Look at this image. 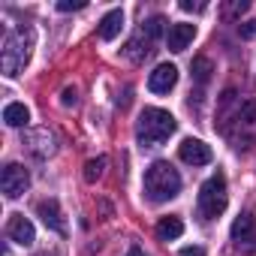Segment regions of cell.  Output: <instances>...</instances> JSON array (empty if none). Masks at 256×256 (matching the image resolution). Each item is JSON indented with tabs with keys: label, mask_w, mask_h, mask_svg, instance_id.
<instances>
[{
	"label": "cell",
	"mask_w": 256,
	"mask_h": 256,
	"mask_svg": "<svg viewBox=\"0 0 256 256\" xmlns=\"http://www.w3.org/2000/svg\"><path fill=\"white\" fill-rule=\"evenodd\" d=\"M250 235H253V217H250V214H238L235 223H232V238H235V241H244V238H250Z\"/></svg>",
	"instance_id": "obj_14"
},
{
	"label": "cell",
	"mask_w": 256,
	"mask_h": 256,
	"mask_svg": "<svg viewBox=\"0 0 256 256\" xmlns=\"http://www.w3.org/2000/svg\"><path fill=\"white\" fill-rule=\"evenodd\" d=\"M238 34H241V40H253V36H256V22H244V24H238Z\"/></svg>",
	"instance_id": "obj_21"
},
{
	"label": "cell",
	"mask_w": 256,
	"mask_h": 256,
	"mask_svg": "<svg viewBox=\"0 0 256 256\" xmlns=\"http://www.w3.org/2000/svg\"><path fill=\"white\" fill-rule=\"evenodd\" d=\"M184 12H202L205 10V4H193V0H181V4H178Z\"/></svg>",
	"instance_id": "obj_23"
},
{
	"label": "cell",
	"mask_w": 256,
	"mask_h": 256,
	"mask_svg": "<svg viewBox=\"0 0 256 256\" xmlns=\"http://www.w3.org/2000/svg\"><path fill=\"white\" fill-rule=\"evenodd\" d=\"M60 102L70 108V106H76L78 102V96H76V88H64V94H60Z\"/></svg>",
	"instance_id": "obj_22"
},
{
	"label": "cell",
	"mask_w": 256,
	"mask_h": 256,
	"mask_svg": "<svg viewBox=\"0 0 256 256\" xmlns=\"http://www.w3.org/2000/svg\"><path fill=\"white\" fill-rule=\"evenodd\" d=\"M102 169H106V157H96V160H88V163H84V181H88V184H94V181H100V175H102Z\"/></svg>",
	"instance_id": "obj_16"
},
{
	"label": "cell",
	"mask_w": 256,
	"mask_h": 256,
	"mask_svg": "<svg viewBox=\"0 0 256 256\" xmlns=\"http://www.w3.org/2000/svg\"><path fill=\"white\" fill-rule=\"evenodd\" d=\"M145 193L151 202H169L181 193V175L172 169V163L157 160L145 172Z\"/></svg>",
	"instance_id": "obj_3"
},
{
	"label": "cell",
	"mask_w": 256,
	"mask_h": 256,
	"mask_svg": "<svg viewBox=\"0 0 256 256\" xmlns=\"http://www.w3.org/2000/svg\"><path fill=\"white\" fill-rule=\"evenodd\" d=\"M120 30H124V12H120V10L106 12V16H102V22H100V40L112 42V40H118V36H120Z\"/></svg>",
	"instance_id": "obj_11"
},
{
	"label": "cell",
	"mask_w": 256,
	"mask_h": 256,
	"mask_svg": "<svg viewBox=\"0 0 256 256\" xmlns=\"http://www.w3.org/2000/svg\"><path fill=\"white\" fill-rule=\"evenodd\" d=\"M36 214L42 217V223L46 226H52L54 232H66V223H64V217H60V208H58V202L54 199H42L40 205H36Z\"/></svg>",
	"instance_id": "obj_10"
},
{
	"label": "cell",
	"mask_w": 256,
	"mask_h": 256,
	"mask_svg": "<svg viewBox=\"0 0 256 256\" xmlns=\"http://www.w3.org/2000/svg\"><path fill=\"white\" fill-rule=\"evenodd\" d=\"M60 12H72V10H84V0H60L58 4Z\"/></svg>",
	"instance_id": "obj_20"
},
{
	"label": "cell",
	"mask_w": 256,
	"mask_h": 256,
	"mask_svg": "<svg viewBox=\"0 0 256 256\" xmlns=\"http://www.w3.org/2000/svg\"><path fill=\"white\" fill-rule=\"evenodd\" d=\"M190 70H193V78H196L199 84H205V82L211 78V72H214V64H211L208 58H196Z\"/></svg>",
	"instance_id": "obj_15"
},
{
	"label": "cell",
	"mask_w": 256,
	"mask_h": 256,
	"mask_svg": "<svg viewBox=\"0 0 256 256\" xmlns=\"http://www.w3.org/2000/svg\"><path fill=\"white\" fill-rule=\"evenodd\" d=\"M126 256H145V253H142V250H139V247H133V250H130V253H126Z\"/></svg>",
	"instance_id": "obj_25"
},
{
	"label": "cell",
	"mask_w": 256,
	"mask_h": 256,
	"mask_svg": "<svg viewBox=\"0 0 256 256\" xmlns=\"http://www.w3.org/2000/svg\"><path fill=\"white\" fill-rule=\"evenodd\" d=\"M6 235H10L16 244H22V247H28V244L36 241V229H34V223H30L24 214L10 217V223H6Z\"/></svg>",
	"instance_id": "obj_8"
},
{
	"label": "cell",
	"mask_w": 256,
	"mask_h": 256,
	"mask_svg": "<svg viewBox=\"0 0 256 256\" xmlns=\"http://www.w3.org/2000/svg\"><path fill=\"white\" fill-rule=\"evenodd\" d=\"M226 205H229L226 178L217 172V175H211V178L199 187V214H202L205 220H214V217H220V214L226 211Z\"/></svg>",
	"instance_id": "obj_4"
},
{
	"label": "cell",
	"mask_w": 256,
	"mask_h": 256,
	"mask_svg": "<svg viewBox=\"0 0 256 256\" xmlns=\"http://www.w3.org/2000/svg\"><path fill=\"white\" fill-rule=\"evenodd\" d=\"M181 235H184L181 217H163V220L157 223V238H160V241H175V238H181Z\"/></svg>",
	"instance_id": "obj_12"
},
{
	"label": "cell",
	"mask_w": 256,
	"mask_h": 256,
	"mask_svg": "<svg viewBox=\"0 0 256 256\" xmlns=\"http://www.w3.org/2000/svg\"><path fill=\"white\" fill-rule=\"evenodd\" d=\"M181 256H205V250H202V247H184Z\"/></svg>",
	"instance_id": "obj_24"
},
{
	"label": "cell",
	"mask_w": 256,
	"mask_h": 256,
	"mask_svg": "<svg viewBox=\"0 0 256 256\" xmlns=\"http://www.w3.org/2000/svg\"><path fill=\"white\" fill-rule=\"evenodd\" d=\"M193 40H196V24H172L169 34H166L169 52H184Z\"/></svg>",
	"instance_id": "obj_9"
},
{
	"label": "cell",
	"mask_w": 256,
	"mask_h": 256,
	"mask_svg": "<svg viewBox=\"0 0 256 256\" xmlns=\"http://www.w3.org/2000/svg\"><path fill=\"white\" fill-rule=\"evenodd\" d=\"M4 120H6L10 126H24V124L30 120V112H28L24 102H10V106L4 108Z\"/></svg>",
	"instance_id": "obj_13"
},
{
	"label": "cell",
	"mask_w": 256,
	"mask_h": 256,
	"mask_svg": "<svg viewBox=\"0 0 256 256\" xmlns=\"http://www.w3.org/2000/svg\"><path fill=\"white\" fill-rule=\"evenodd\" d=\"M163 24H166V22H163V18H160V16H154V18H148V22H145V24H142V36H145V40H151V42H154V40H157V36H160V34H163Z\"/></svg>",
	"instance_id": "obj_17"
},
{
	"label": "cell",
	"mask_w": 256,
	"mask_h": 256,
	"mask_svg": "<svg viewBox=\"0 0 256 256\" xmlns=\"http://www.w3.org/2000/svg\"><path fill=\"white\" fill-rule=\"evenodd\" d=\"M247 6H250V4H247V0H235V4H229V6H226L223 12H226V16L232 18V16H241V12H244Z\"/></svg>",
	"instance_id": "obj_19"
},
{
	"label": "cell",
	"mask_w": 256,
	"mask_h": 256,
	"mask_svg": "<svg viewBox=\"0 0 256 256\" xmlns=\"http://www.w3.org/2000/svg\"><path fill=\"white\" fill-rule=\"evenodd\" d=\"M30 48H34V30H28V28L10 30L4 36V52H0V66H4V72L6 76L24 72V66L30 60Z\"/></svg>",
	"instance_id": "obj_2"
},
{
	"label": "cell",
	"mask_w": 256,
	"mask_h": 256,
	"mask_svg": "<svg viewBox=\"0 0 256 256\" xmlns=\"http://www.w3.org/2000/svg\"><path fill=\"white\" fill-rule=\"evenodd\" d=\"M175 84H178V66H175V64H160V66L148 76L151 94H169Z\"/></svg>",
	"instance_id": "obj_6"
},
{
	"label": "cell",
	"mask_w": 256,
	"mask_h": 256,
	"mask_svg": "<svg viewBox=\"0 0 256 256\" xmlns=\"http://www.w3.org/2000/svg\"><path fill=\"white\" fill-rule=\"evenodd\" d=\"M175 130H178V120L166 108H145L139 114V124H136V136H139V142L145 148L163 145Z\"/></svg>",
	"instance_id": "obj_1"
},
{
	"label": "cell",
	"mask_w": 256,
	"mask_h": 256,
	"mask_svg": "<svg viewBox=\"0 0 256 256\" xmlns=\"http://www.w3.org/2000/svg\"><path fill=\"white\" fill-rule=\"evenodd\" d=\"M0 187H4L6 199H18V196L30 187L28 169L18 166V163H6V166H4V175H0Z\"/></svg>",
	"instance_id": "obj_5"
},
{
	"label": "cell",
	"mask_w": 256,
	"mask_h": 256,
	"mask_svg": "<svg viewBox=\"0 0 256 256\" xmlns=\"http://www.w3.org/2000/svg\"><path fill=\"white\" fill-rule=\"evenodd\" d=\"M238 120H241V124H256V100L241 102V108H238Z\"/></svg>",
	"instance_id": "obj_18"
},
{
	"label": "cell",
	"mask_w": 256,
	"mask_h": 256,
	"mask_svg": "<svg viewBox=\"0 0 256 256\" xmlns=\"http://www.w3.org/2000/svg\"><path fill=\"white\" fill-rule=\"evenodd\" d=\"M178 157L187 163V166H208L211 163V148L199 139H184L181 148H178Z\"/></svg>",
	"instance_id": "obj_7"
}]
</instances>
